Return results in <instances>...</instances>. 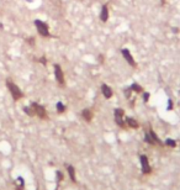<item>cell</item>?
I'll return each mask as SVG.
<instances>
[{"label": "cell", "mask_w": 180, "mask_h": 190, "mask_svg": "<svg viewBox=\"0 0 180 190\" xmlns=\"http://www.w3.org/2000/svg\"><path fill=\"white\" fill-rule=\"evenodd\" d=\"M100 20H101L103 22H106L109 20V7H107V5H103L101 13H100Z\"/></svg>", "instance_id": "9"}, {"label": "cell", "mask_w": 180, "mask_h": 190, "mask_svg": "<svg viewBox=\"0 0 180 190\" xmlns=\"http://www.w3.org/2000/svg\"><path fill=\"white\" fill-rule=\"evenodd\" d=\"M54 75H56V79L59 85L64 86L65 85V79H64V73L62 71V68L59 64H54Z\"/></svg>", "instance_id": "5"}, {"label": "cell", "mask_w": 180, "mask_h": 190, "mask_svg": "<svg viewBox=\"0 0 180 190\" xmlns=\"http://www.w3.org/2000/svg\"><path fill=\"white\" fill-rule=\"evenodd\" d=\"M99 62H100V63H103V62H104V56H103V54H100V56H99Z\"/></svg>", "instance_id": "24"}, {"label": "cell", "mask_w": 180, "mask_h": 190, "mask_svg": "<svg viewBox=\"0 0 180 190\" xmlns=\"http://www.w3.org/2000/svg\"><path fill=\"white\" fill-rule=\"evenodd\" d=\"M173 109V101L172 100H169L168 101V110H172Z\"/></svg>", "instance_id": "22"}, {"label": "cell", "mask_w": 180, "mask_h": 190, "mask_svg": "<svg viewBox=\"0 0 180 190\" xmlns=\"http://www.w3.org/2000/svg\"><path fill=\"white\" fill-rule=\"evenodd\" d=\"M39 62H41L42 64H46V63H47V59H46L45 57H42V58H39Z\"/></svg>", "instance_id": "23"}, {"label": "cell", "mask_w": 180, "mask_h": 190, "mask_svg": "<svg viewBox=\"0 0 180 190\" xmlns=\"http://www.w3.org/2000/svg\"><path fill=\"white\" fill-rule=\"evenodd\" d=\"M35 26L37 28V32L42 37H51V34H49V27H48V25L46 22L41 21V20H35Z\"/></svg>", "instance_id": "2"}, {"label": "cell", "mask_w": 180, "mask_h": 190, "mask_svg": "<svg viewBox=\"0 0 180 190\" xmlns=\"http://www.w3.org/2000/svg\"><path fill=\"white\" fill-rule=\"evenodd\" d=\"M65 111V105L63 104V103H57V113L58 114H63Z\"/></svg>", "instance_id": "16"}, {"label": "cell", "mask_w": 180, "mask_h": 190, "mask_svg": "<svg viewBox=\"0 0 180 190\" xmlns=\"http://www.w3.org/2000/svg\"><path fill=\"white\" fill-rule=\"evenodd\" d=\"M101 93H103V95L106 98V99H110V98H111L112 96V89L111 88H110L107 84H103L101 85Z\"/></svg>", "instance_id": "8"}, {"label": "cell", "mask_w": 180, "mask_h": 190, "mask_svg": "<svg viewBox=\"0 0 180 190\" xmlns=\"http://www.w3.org/2000/svg\"><path fill=\"white\" fill-rule=\"evenodd\" d=\"M31 107L33 109L35 116H38L39 118H42V120H47V118H48L47 111H46V109H45L42 105H39V104H37V103H31Z\"/></svg>", "instance_id": "3"}, {"label": "cell", "mask_w": 180, "mask_h": 190, "mask_svg": "<svg viewBox=\"0 0 180 190\" xmlns=\"http://www.w3.org/2000/svg\"><path fill=\"white\" fill-rule=\"evenodd\" d=\"M144 141H146V142H147L148 145H152V146H153V145H155V143H154V141H153V138L151 137V135H149V133H146Z\"/></svg>", "instance_id": "19"}, {"label": "cell", "mask_w": 180, "mask_h": 190, "mask_svg": "<svg viewBox=\"0 0 180 190\" xmlns=\"http://www.w3.org/2000/svg\"><path fill=\"white\" fill-rule=\"evenodd\" d=\"M161 3H162V4H164V3H165V0H161Z\"/></svg>", "instance_id": "25"}, {"label": "cell", "mask_w": 180, "mask_h": 190, "mask_svg": "<svg viewBox=\"0 0 180 190\" xmlns=\"http://www.w3.org/2000/svg\"><path fill=\"white\" fill-rule=\"evenodd\" d=\"M139 161H141V167H142V173L148 175V174H151L152 173V168L151 165H149V161H148V158L147 156L142 154L141 157H139Z\"/></svg>", "instance_id": "6"}, {"label": "cell", "mask_w": 180, "mask_h": 190, "mask_svg": "<svg viewBox=\"0 0 180 190\" xmlns=\"http://www.w3.org/2000/svg\"><path fill=\"white\" fill-rule=\"evenodd\" d=\"M121 53H122L123 58L126 59V61H127V63H128L129 66H132L133 68H136V67H137V63H136V61H135V58L132 57L131 52H129L127 48H123V49H121Z\"/></svg>", "instance_id": "7"}, {"label": "cell", "mask_w": 180, "mask_h": 190, "mask_svg": "<svg viewBox=\"0 0 180 190\" xmlns=\"http://www.w3.org/2000/svg\"><path fill=\"white\" fill-rule=\"evenodd\" d=\"M164 145L165 146H168V147H176V141H174V139H170V138H168L167 141L164 142Z\"/></svg>", "instance_id": "18"}, {"label": "cell", "mask_w": 180, "mask_h": 190, "mask_svg": "<svg viewBox=\"0 0 180 190\" xmlns=\"http://www.w3.org/2000/svg\"><path fill=\"white\" fill-rule=\"evenodd\" d=\"M148 99H149V93H143V100H144V103L148 101Z\"/></svg>", "instance_id": "21"}, {"label": "cell", "mask_w": 180, "mask_h": 190, "mask_svg": "<svg viewBox=\"0 0 180 190\" xmlns=\"http://www.w3.org/2000/svg\"><path fill=\"white\" fill-rule=\"evenodd\" d=\"M67 171H68V173H69V177H71L72 182H73V183H77V177H75V169H74V167H73V165H68V167H67Z\"/></svg>", "instance_id": "13"}, {"label": "cell", "mask_w": 180, "mask_h": 190, "mask_svg": "<svg viewBox=\"0 0 180 190\" xmlns=\"http://www.w3.org/2000/svg\"><path fill=\"white\" fill-rule=\"evenodd\" d=\"M56 174H57V183H59V182H62L63 180V173L62 172H59V171H57L56 172Z\"/></svg>", "instance_id": "20"}, {"label": "cell", "mask_w": 180, "mask_h": 190, "mask_svg": "<svg viewBox=\"0 0 180 190\" xmlns=\"http://www.w3.org/2000/svg\"><path fill=\"white\" fill-rule=\"evenodd\" d=\"M15 188H16V190H24L25 189V180H24V178L19 177L16 179V180H15Z\"/></svg>", "instance_id": "12"}, {"label": "cell", "mask_w": 180, "mask_h": 190, "mask_svg": "<svg viewBox=\"0 0 180 190\" xmlns=\"http://www.w3.org/2000/svg\"><path fill=\"white\" fill-rule=\"evenodd\" d=\"M24 113L27 114L28 116H35V113H33V109L31 106H25L24 107Z\"/></svg>", "instance_id": "17"}, {"label": "cell", "mask_w": 180, "mask_h": 190, "mask_svg": "<svg viewBox=\"0 0 180 190\" xmlns=\"http://www.w3.org/2000/svg\"><path fill=\"white\" fill-rule=\"evenodd\" d=\"M148 133H149V135H151V137L153 138V141H154V143H155V145H158V146H163V145H164V143H163V142L161 141V139H159V138H158V136L155 135V132L153 131V130H151V131H149Z\"/></svg>", "instance_id": "14"}, {"label": "cell", "mask_w": 180, "mask_h": 190, "mask_svg": "<svg viewBox=\"0 0 180 190\" xmlns=\"http://www.w3.org/2000/svg\"><path fill=\"white\" fill-rule=\"evenodd\" d=\"M82 117L85 120L86 122H90L93 120V111L90 109H84L82 111Z\"/></svg>", "instance_id": "10"}, {"label": "cell", "mask_w": 180, "mask_h": 190, "mask_svg": "<svg viewBox=\"0 0 180 190\" xmlns=\"http://www.w3.org/2000/svg\"><path fill=\"white\" fill-rule=\"evenodd\" d=\"M125 124H126L128 127H131V128H138V127H139V124L136 121L135 118H132V117H127L126 121H125Z\"/></svg>", "instance_id": "11"}, {"label": "cell", "mask_w": 180, "mask_h": 190, "mask_svg": "<svg viewBox=\"0 0 180 190\" xmlns=\"http://www.w3.org/2000/svg\"><path fill=\"white\" fill-rule=\"evenodd\" d=\"M6 86H7L9 92H10V94H11V96H13V99L15 100V101H17V100L24 98V93L21 92V89H20L15 83H13L11 80H6Z\"/></svg>", "instance_id": "1"}, {"label": "cell", "mask_w": 180, "mask_h": 190, "mask_svg": "<svg viewBox=\"0 0 180 190\" xmlns=\"http://www.w3.org/2000/svg\"><path fill=\"white\" fill-rule=\"evenodd\" d=\"M129 90H133L136 93H143V89L141 85H138V84H132L131 86H129Z\"/></svg>", "instance_id": "15"}, {"label": "cell", "mask_w": 180, "mask_h": 190, "mask_svg": "<svg viewBox=\"0 0 180 190\" xmlns=\"http://www.w3.org/2000/svg\"><path fill=\"white\" fill-rule=\"evenodd\" d=\"M115 122L117 124V126L118 127H126V124H125V121H123V115H125V111L122 109H120V107H117V109H115Z\"/></svg>", "instance_id": "4"}]
</instances>
